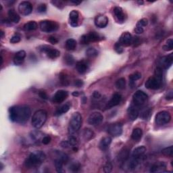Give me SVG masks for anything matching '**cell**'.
<instances>
[{"mask_svg": "<svg viewBox=\"0 0 173 173\" xmlns=\"http://www.w3.org/2000/svg\"><path fill=\"white\" fill-rule=\"evenodd\" d=\"M141 159L140 158H137V157H132V158L130 159L128 164V168L129 170H134V169H135L139 165L141 162Z\"/></svg>", "mask_w": 173, "mask_h": 173, "instance_id": "1f68e13d", "label": "cell"}, {"mask_svg": "<svg viewBox=\"0 0 173 173\" xmlns=\"http://www.w3.org/2000/svg\"><path fill=\"white\" fill-rule=\"evenodd\" d=\"M121 100H122V96L121 94H119V93L114 94L110 100L107 102V103L106 104V108L110 109V108H112V107H113L114 106H118L119 103H121Z\"/></svg>", "mask_w": 173, "mask_h": 173, "instance_id": "ac0fdd59", "label": "cell"}, {"mask_svg": "<svg viewBox=\"0 0 173 173\" xmlns=\"http://www.w3.org/2000/svg\"><path fill=\"white\" fill-rule=\"evenodd\" d=\"M37 10L39 13H44L47 10V6L45 3H41V4L38 6Z\"/></svg>", "mask_w": 173, "mask_h": 173, "instance_id": "bcb514c9", "label": "cell"}, {"mask_svg": "<svg viewBox=\"0 0 173 173\" xmlns=\"http://www.w3.org/2000/svg\"><path fill=\"white\" fill-rule=\"evenodd\" d=\"M74 84H75V86H76V87H80L83 86V80H76L75 81Z\"/></svg>", "mask_w": 173, "mask_h": 173, "instance_id": "11a10c76", "label": "cell"}, {"mask_svg": "<svg viewBox=\"0 0 173 173\" xmlns=\"http://www.w3.org/2000/svg\"><path fill=\"white\" fill-rule=\"evenodd\" d=\"M142 136H143V131L142 129L140 128H136L133 130V133L131 134V138L134 141H139Z\"/></svg>", "mask_w": 173, "mask_h": 173, "instance_id": "4dcf8cb0", "label": "cell"}, {"mask_svg": "<svg viewBox=\"0 0 173 173\" xmlns=\"http://www.w3.org/2000/svg\"><path fill=\"white\" fill-rule=\"evenodd\" d=\"M39 95L41 99H45V100L48 99V95L46 93V92H45L44 91H40L39 92Z\"/></svg>", "mask_w": 173, "mask_h": 173, "instance_id": "816d5d0a", "label": "cell"}, {"mask_svg": "<svg viewBox=\"0 0 173 173\" xmlns=\"http://www.w3.org/2000/svg\"><path fill=\"white\" fill-rule=\"evenodd\" d=\"M103 120V115L100 112H93L88 118V123L92 126H98L100 125Z\"/></svg>", "mask_w": 173, "mask_h": 173, "instance_id": "8fae6325", "label": "cell"}, {"mask_svg": "<svg viewBox=\"0 0 173 173\" xmlns=\"http://www.w3.org/2000/svg\"><path fill=\"white\" fill-rule=\"evenodd\" d=\"M143 31H144L143 28L139 27V26H136L135 29H134V32H135V33H137V34H141L143 33Z\"/></svg>", "mask_w": 173, "mask_h": 173, "instance_id": "db71d44e", "label": "cell"}, {"mask_svg": "<svg viewBox=\"0 0 173 173\" xmlns=\"http://www.w3.org/2000/svg\"><path fill=\"white\" fill-rule=\"evenodd\" d=\"M64 60L65 62L68 66H72V65L75 63V59L71 55H66L64 57Z\"/></svg>", "mask_w": 173, "mask_h": 173, "instance_id": "b9f144b4", "label": "cell"}, {"mask_svg": "<svg viewBox=\"0 0 173 173\" xmlns=\"http://www.w3.org/2000/svg\"><path fill=\"white\" fill-rule=\"evenodd\" d=\"M86 55L89 57H95L98 56V51L95 48H89L86 51Z\"/></svg>", "mask_w": 173, "mask_h": 173, "instance_id": "8d00e7d4", "label": "cell"}, {"mask_svg": "<svg viewBox=\"0 0 173 173\" xmlns=\"http://www.w3.org/2000/svg\"><path fill=\"white\" fill-rule=\"evenodd\" d=\"M133 37L131 34L129 32H125L122 34L118 42L124 47V46H129L131 45Z\"/></svg>", "mask_w": 173, "mask_h": 173, "instance_id": "e0dca14e", "label": "cell"}, {"mask_svg": "<svg viewBox=\"0 0 173 173\" xmlns=\"http://www.w3.org/2000/svg\"><path fill=\"white\" fill-rule=\"evenodd\" d=\"M162 83V80L156 77L155 76L149 77L145 82V86L148 89L157 90L160 88Z\"/></svg>", "mask_w": 173, "mask_h": 173, "instance_id": "ba28073f", "label": "cell"}, {"mask_svg": "<svg viewBox=\"0 0 173 173\" xmlns=\"http://www.w3.org/2000/svg\"><path fill=\"white\" fill-rule=\"evenodd\" d=\"M61 146L62 148H72L71 147V145L70 144V143H69L68 141H64L61 142V143H60Z\"/></svg>", "mask_w": 173, "mask_h": 173, "instance_id": "f907efd6", "label": "cell"}, {"mask_svg": "<svg viewBox=\"0 0 173 173\" xmlns=\"http://www.w3.org/2000/svg\"><path fill=\"white\" fill-rule=\"evenodd\" d=\"M40 51L46 53L48 57L51 59L57 58V57L60 56V52L57 49H53V48L48 45H43L39 48Z\"/></svg>", "mask_w": 173, "mask_h": 173, "instance_id": "30bf717a", "label": "cell"}, {"mask_svg": "<svg viewBox=\"0 0 173 173\" xmlns=\"http://www.w3.org/2000/svg\"><path fill=\"white\" fill-rule=\"evenodd\" d=\"M130 157V153L129 149H123L118 155V161L122 163L125 162Z\"/></svg>", "mask_w": 173, "mask_h": 173, "instance_id": "4316f807", "label": "cell"}, {"mask_svg": "<svg viewBox=\"0 0 173 173\" xmlns=\"http://www.w3.org/2000/svg\"><path fill=\"white\" fill-rule=\"evenodd\" d=\"M70 107H71V103H70L68 102L66 103H65L64 105L61 106L60 107H59V108L56 111V112L54 113V115L56 116H61V115H62L63 114L66 113L68 111L70 110Z\"/></svg>", "mask_w": 173, "mask_h": 173, "instance_id": "f1b7e54d", "label": "cell"}, {"mask_svg": "<svg viewBox=\"0 0 173 173\" xmlns=\"http://www.w3.org/2000/svg\"><path fill=\"white\" fill-rule=\"evenodd\" d=\"M102 39V37L98 33L91 32L87 34H84L80 39V43L82 44H88L91 42L98 41Z\"/></svg>", "mask_w": 173, "mask_h": 173, "instance_id": "9c48e42d", "label": "cell"}, {"mask_svg": "<svg viewBox=\"0 0 173 173\" xmlns=\"http://www.w3.org/2000/svg\"><path fill=\"white\" fill-rule=\"evenodd\" d=\"M166 168V165L163 162H157L153 164L151 168L150 172H166L165 171V169Z\"/></svg>", "mask_w": 173, "mask_h": 173, "instance_id": "7402d4cb", "label": "cell"}, {"mask_svg": "<svg viewBox=\"0 0 173 173\" xmlns=\"http://www.w3.org/2000/svg\"><path fill=\"white\" fill-rule=\"evenodd\" d=\"M141 78V74L139 72H134L132 75H130L129 76V80L131 84L133 83L134 81H136V80L140 79Z\"/></svg>", "mask_w": 173, "mask_h": 173, "instance_id": "74e56055", "label": "cell"}, {"mask_svg": "<svg viewBox=\"0 0 173 173\" xmlns=\"http://www.w3.org/2000/svg\"><path fill=\"white\" fill-rule=\"evenodd\" d=\"M112 143V139L110 137H105L100 141V143L99 144V147L101 150L106 151L109 148L110 145Z\"/></svg>", "mask_w": 173, "mask_h": 173, "instance_id": "d4e9b609", "label": "cell"}, {"mask_svg": "<svg viewBox=\"0 0 173 173\" xmlns=\"http://www.w3.org/2000/svg\"><path fill=\"white\" fill-rule=\"evenodd\" d=\"M89 64L87 61L81 60L78 61L76 64V68L80 74H84L89 69Z\"/></svg>", "mask_w": 173, "mask_h": 173, "instance_id": "ffe728a7", "label": "cell"}, {"mask_svg": "<svg viewBox=\"0 0 173 173\" xmlns=\"http://www.w3.org/2000/svg\"><path fill=\"white\" fill-rule=\"evenodd\" d=\"M108 24V19L104 15H98L95 18V25L98 28H105Z\"/></svg>", "mask_w": 173, "mask_h": 173, "instance_id": "d6986e66", "label": "cell"}, {"mask_svg": "<svg viewBox=\"0 0 173 173\" xmlns=\"http://www.w3.org/2000/svg\"><path fill=\"white\" fill-rule=\"evenodd\" d=\"M148 25V20L147 18H142L140 20L138 21L137 26H139V27L143 28L144 26H146Z\"/></svg>", "mask_w": 173, "mask_h": 173, "instance_id": "ee69618b", "label": "cell"}, {"mask_svg": "<svg viewBox=\"0 0 173 173\" xmlns=\"http://www.w3.org/2000/svg\"><path fill=\"white\" fill-rule=\"evenodd\" d=\"M128 116L129 120L130 121H135L137 118V117L139 116V107L136 106L135 105H134L133 103L130 106L128 109Z\"/></svg>", "mask_w": 173, "mask_h": 173, "instance_id": "9a60e30c", "label": "cell"}, {"mask_svg": "<svg viewBox=\"0 0 173 173\" xmlns=\"http://www.w3.org/2000/svg\"><path fill=\"white\" fill-rule=\"evenodd\" d=\"M39 27L43 32L52 33L58 29L59 25L56 21L45 20L40 22Z\"/></svg>", "mask_w": 173, "mask_h": 173, "instance_id": "5b68a950", "label": "cell"}, {"mask_svg": "<svg viewBox=\"0 0 173 173\" xmlns=\"http://www.w3.org/2000/svg\"><path fill=\"white\" fill-rule=\"evenodd\" d=\"M101 97H102V95H101L100 93H99L98 91H95L94 93H93V98L95 99H98L100 98Z\"/></svg>", "mask_w": 173, "mask_h": 173, "instance_id": "6f0895ef", "label": "cell"}, {"mask_svg": "<svg viewBox=\"0 0 173 173\" xmlns=\"http://www.w3.org/2000/svg\"><path fill=\"white\" fill-rule=\"evenodd\" d=\"M46 158L45 153L41 151H36L30 153L25 162L26 168H34L39 167Z\"/></svg>", "mask_w": 173, "mask_h": 173, "instance_id": "7a4b0ae2", "label": "cell"}, {"mask_svg": "<svg viewBox=\"0 0 173 173\" xmlns=\"http://www.w3.org/2000/svg\"><path fill=\"white\" fill-rule=\"evenodd\" d=\"M42 143L45 145H48L51 142V137L49 136H45L42 139Z\"/></svg>", "mask_w": 173, "mask_h": 173, "instance_id": "681fc988", "label": "cell"}, {"mask_svg": "<svg viewBox=\"0 0 173 173\" xmlns=\"http://www.w3.org/2000/svg\"><path fill=\"white\" fill-rule=\"evenodd\" d=\"M148 100V95L143 91H137L133 96V104L139 107L145 105Z\"/></svg>", "mask_w": 173, "mask_h": 173, "instance_id": "8992f818", "label": "cell"}, {"mask_svg": "<svg viewBox=\"0 0 173 173\" xmlns=\"http://www.w3.org/2000/svg\"><path fill=\"white\" fill-rule=\"evenodd\" d=\"M103 171L106 173H110L112 171V165L110 162H107L104 167H103Z\"/></svg>", "mask_w": 173, "mask_h": 173, "instance_id": "7dc6e473", "label": "cell"}, {"mask_svg": "<svg viewBox=\"0 0 173 173\" xmlns=\"http://www.w3.org/2000/svg\"><path fill=\"white\" fill-rule=\"evenodd\" d=\"M66 48L68 51L75 50L76 48V41L73 39H69L66 41Z\"/></svg>", "mask_w": 173, "mask_h": 173, "instance_id": "836d02e7", "label": "cell"}, {"mask_svg": "<svg viewBox=\"0 0 173 173\" xmlns=\"http://www.w3.org/2000/svg\"><path fill=\"white\" fill-rule=\"evenodd\" d=\"M162 153L165 156L172 157L173 154V147L171 145L170 147L163 149L162 150Z\"/></svg>", "mask_w": 173, "mask_h": 173, "instance_id": "ab89813d", "label": "cell"}, {"mask_svg": "<svg viewBox=\"0 0 173 173\" xmlns=\"http://www.w3.org/2000/svg\"><path fill=\"white\" fill-rule=\"evenodd\" d=\"M138 3H139V4H143V2H142V1H139V2H138Z\"/></svg>", "mask_w": 173, "mask_h": 173, "instance_id": "6125c7cd", "label": "cell"}, {"mask_svg": "<svg viewBox=\"0 0 173 173\" xmlns=\"http://www.w3.org/2000/svg\"><path fill=\"white\" fill-rule=\"evenodd\" d=\"M48 41L49 42V43H51L52 44H56L58 43V40H57L56 37H52V36L49 37Z\"/></svg>", "mask_w": 173, "mask_h": 173, "instance_id": "f5cc1de1", "label": "cell"}, {"mask_svg": "<svg viewBox=\"0 0 173 173\" xmlns=\"http://www.w3.org/2000/svg\"><path fill=\"white\" fill-rule=\"evenodd\" d=\"M172 61H173V54L172 53H171L170 55L162 57V58L160 60L159 66L162 68H163L165 69H168L172 66Z\"/></svg>", "mask_w": 173, "mask_h": 173, "instance_id": "2e32d148", "label": "cell"}, {"mask_svg": "<svg viewBox=\"0 0 173 173\" xmlns=\"http://www.w3.org/2000/svg\"><path fill=\"white\" fill-rule=\"evenodd\" d=\"M146 150H147V149L145 146H139V147L134 149L132 153V157L141 159L145 153Z\"/></svg>", "mask_w": 173, "mask_h": 173, "instance_id": "cb8c5ba5", "label": "cell"}, {"mask_svg": "<svg viewBox=\"0 0 173 173\" xmlns=\"http://www.w3.org/2000/svg\"><path fill=\"white\" fill-rule=\"evenodd\" d=\"M166 100H171L173 98V93H172V91H171L168 92V93L166 95Z\"/></svg>", "mask_w": 173, "mask_h": 173, "instance_id": "9f6ffc18", "label": "cell"}, {"mask_svg": "<svg viewBox=\"0 0 173 173\" xmlns=\"http://www.w3.org/2000/svg\"><path fill=\"white\" fill-rule=\"evenodd\" d=\"M162 49L164 51H171L173 49V40L172 39H169L167 40L166 44L163 45Z\"/></svg>", "mask_w": 173, "mask_h": 173, "instance_id": "60d3db41", "label": "cell"}, {"mask_svg": "<svg viewBox=\"0 0 173 173\" xmlns=\"http://www.w3.org/2000/svg\"><path fill=\"white\" fill-rule=\"evenodd\" d=\"M48 114L44 110H39L33 114L31 123L33 127L35 129H40L45 123L47 120Z\"/></svg>", "mask_w": 173, "mask_h": 173, "instance_id": "277c9868", "label": "cell"}, {"mask_svg": "<svg viewBox=\"0 0 173 173\" xmlns=\"http://www.w3.org/2000/svg\"><path fill=\"white\" fill-rule=\"evenodd\" d=\"M71 3H75V4H76V5H79L80 3H81V2L80 1H71Z\"/></svg>", "mask_w": 173, "mask_h": 173, "instance_id": "680465c9", "label": "cell"}, {"mask_svg": "<svg viewBox=\"0 0 173 173\" xmlns=\"http://www.w3.org/2000/svg\"><path fill=\"white\" fill-rule=\"evenodd\" d=\"M114 14L118 22H123L125 20V15L122 9L120 7H115L114 8Z\"/></svg>", "mask_w": 173, "mask_h": 173, "instance_id": "484cf974", "label": "cell"}, {"mask_svg": "<svg viewBox=\"0 0 173 173\" xmlns=\"http://www.w3.org/2000/svg\"><path fill=\"white\" fill-rule=\"evenodd\" d=\"M3 37H4V33H3V31H1V38H2V39H3Z\"/></svg>", "mask_w": 173, "mask_h": 173, "instance_id": "94428289", "label": "cell"}, {"mask_svg": "<svg viewBox=\"0 0 173 173\" xmlns=\"http://www.w3.org/2000/svg\"><path fill=\"white\" fill-rule=\"evenodd\" d=\"M30 137L34 141L38 143L39 141H42V139L44 137L43 136V134L39 131H33L30 133Z\"/></svg>", "mask_w": 173, "mask_h": 173, "instance_id": "e575fe53", "label": "cell"}, {"mask_svg": "<svg viewBox=\"0 0 173 173\" xmlns=\"http://www.w3.org/2000/svg\"><path fill=\"white\" fill-rule=\"evenodd\" d=\"M64 162L60 158H57L55 160L54 164L56 167V170L57 172H64V170L63 168V165H64Z\"/></svg>", "mask_w": 173, "mask_h": 173, "instance_id": "d590c367", "label": "cell"}, {"mask_svg": "<svg viewBox=\"0 0 173 173\" xmlns=\"http://www.w3.org/2000/svg\"><path fill=\"white\" fill-rule=\"evenodd\" d=\"M9 115L10 120L19 124L27 122L31 115V110L27 106H14L10 107Z\"/></svg>", "mask_w": 173, "mask_h": 173, "instance_id": "6da1fadb", "label": "cell"}, {"mask_svg": "<svg viewBox=\"0 0 173 173\" xmlns=\"http://www.w3.org/2000/svg\"><path fill=\"white\" fill-rule=\"evenodd\" d=\"M8 19L11 22H13V23H18L19 21H20V16H19V15L16 13V11H15L13 9H11L8 11Z\"/></svg>", "mask_w": 173, "mask_h": 173, "instance_id": "83f0119b", "label": "cell"}, {"mask_svg": "<svg viewBox=\"0 0 173 173\" xmlns=\"http://www.w3.org/2000/svg\"><path fill=\"white\" fill-rule=\"evenodd\" d=\"M26 57V52L24 50L18 52L14 57V63L16 66H20L25 61Z\"/></svg>", "mask_w": 173, "mask_h": 173, "instance_id": "44dd1931", "label": "cell"}, {"mask_svg": "<svg viewBox=\"0 0 173 173\" xmlns=\"http://www.w3.org/2000/svg\"><path fill=\"white\" fill-rule=\"evenodd\" d=\"M80 164L78 163H74L72 164L70 166L71 170L73 172H77L80 169Z\"/></svg>", "mask_w": 173, "mask_h": 173, "instance_id": "c3c4849f", "label": "cell"}, {"mask_svg": "<svg viewBox=\"0 0 173 173\" xmlns=\"http://www.w3.org/2000/svg\"><path fill=\"white\" fill-rule=\"evenodd\" d=\"M18 11L23 16H27L32 12L33 6L29 2H22L18 6Z\"/></svg>", "mask_w": 173, "mask_h": 173, "instance_id": "7c38bea8", "label": "cell"}, {"mask_svg": "<svg viewBox=\"0 0 173 173\" xmlns=\"http://www.w3.org/2000/svg\"><path fill=\"white\" fill-rule=\"evenodd\" d=\"M38 28V25L36 22L30 21L24 25V30L26 31H32L35 30Z\"/></svg>", "mask_w": 173, "mask_h": 173, "instance_id": "d6a6232c", "label": "cell"}, {"mask_svg": "<svg viewBox=\"0 0 173 173\" xmlns=\"http://www.w3.org/2000/svg\"><path fill=\"white\" fill-rule=\"evenodd\" d=\"M116 86L119 89H124L126 87V80L124 78H121L116 83Z\"/></svg>", "mask_w": 173, "mask_h": 173, "instance_id": "f35d334b", "label": "cell"}, {"mask_svg": "<svg viewBox=\"0 0 173 173\" xmlns=\"http://www.w3.org/2000/svg\"><path fill=\"white\" fill-rule=\"evenodd\" d=\"M69 16H70V25L73 27L77 26L79 25V13L78 12V11L72 10Z\"/></svg>", "mask_w": 173, "mask_h": 173, "instance_id": "603a6c76", "label": "cell"}, {"mask_svg": "<svg viewBox=\"0 0 173 173\" xmlns=\"http://www.w3.org/2000/svg\"><path fill=\"white\" fill-rule=\"evenodd\" d=\"M82 135L84 141H89L95 137V133L91 129L86 128L83 130Z\"/></svg>", "mask_w": 173, "mask_h": 173, "instance_id": "f546056e", "label": "cell"}, {"mask_svg": "<svg viewBox=\"0 0 173 173\" xmlns=\"http://www.w3.org/2000/svg\"><path fill=\"white\" fill-rule=\"evenodd\" d=\"M68 93L66 91L59 90L53 95L52 101L56 103H60L63 102L68 98Z\"/></svg>", "mask_w": 173, "mask_h": 173, "instance_id": "5bb4252c", "label": "cell"}, {"mask_svg": "<svg viewBox=\"0 0 173 173\" xmlns=\"http://www.w3.org/2000/svg\"><path fill=\"white\" fill-rule=\"evenodd\" d=\"M72 95L73 96H76V97H77V96L79 95V93L78 91H74L72 93Z\"/></svg>", "mask_w": 173, "mask_h": 173, "instance_id": "91938a15", "label": "cell"}, {"mask_svg": "<svg viewBox=\"0 0 173 173\" xmlns=\"http://www.w3.org/2000/svg\"><path fill=\"white\" fill-rule=\"evenodd\" d=\"M114 49L118 53H122L123 52V51H124L123 46L120 43H119V42H117V43L115 44Z\"/></svg>", "mask_w": 173, "mask_h": 173, "instance_id": "f6af8a7d", "label": "cell"}, {"mask_svg": "<svg viewBox=\"0 0 173 173\" xmlns=\"http://www.w3.org/2000/svg\"><path fill=\"white\" fill-rule=\"evenodd\" d=\"M83 122L82 116L79 112H75L72 114L69 122V125L68 128V134L70 135H75L81 127Z\"/></svg>", "mask_w": 173, "mask_h": 173, "instance_id": "3957f363", "label": "cell"}, {"mask_svg": "<svg viewBox=\"0 0 173 173\" xmlns=\"http://www.w3.org/2000/svg\"><path fill=\"white\" fill-rule=\"evenodd\" d=\"M107 132L113 137L120 136L122 133V125L118 122L110 125L107 129Z\"/></svg>", "mask_w": 173, "mask_h": 173, "instance_id": "4fadbf2b", "label": "cell"}, {"mask_svg": "<svg viewBox=\"0 0 173 173\" xmlns=\"http://www.w3.org/2000/svg\"><path fill=\"white\" fill-rule=\"evenodd\" d=\"M171 120V114L167 111H161L158 112L156 116L155 122L156 125L162 126L167 124Z\"/></svg>", "mask_w": 173, "mask_h": 173, "instance_id": "52a82bcc", "label": "cell"}, {"mask_svg": "<svg viewBox=\"0 0 173 173\" xmlns=\"http://www.w3.org/2000/svg\"><path fill=\"white\" fill-rule=\"evenodd\" d=\"M20 39H21V37L20 34L16 33V34H14L12 37H11L10 41L11 43H18V42L20 41Z\"/></svg>", "mask_w": 173, "mask_h": 173, "instance_id": "7bdbcfd3", "label": "cell"}]
</instances>
